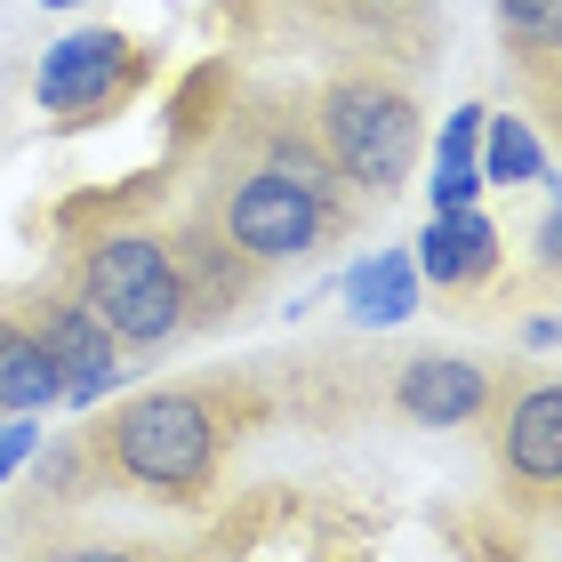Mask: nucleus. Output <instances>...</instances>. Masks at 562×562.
Here are the masks:
<instances>
[{"mask_svg": "<svg viewBox=\"0 0 562 562\" xmlns=\"http://www.w3.org/2000/svg\"><path fill=\"white\" fill-rule=\"evenodd\" d=\"M482 418H491V458H498L506 491L530 515H547L562 491V386L530 362H506V370H491Z\"/></svg>", "mask_w": 562, "mask_h": 562, "instance_id": "nucleus-5", "label": "nucleus"}, {"mask_svg": "<svg viewBox=\"0 0 562 562\" xmlns=\"http://www.w3.org/2000/svg\"><path fill=\"white\" fill-rule=\"evenodd\" d=\"M273 418V394L249 378H186L113 402L97 426H81L89 491H130L153 506H201L217 491V467L241 434Z\"/></svg>", "mask_w": 562, "mask_h": 562, "instance_id": "nucleus-1", "label": "nucleus"}, {"mask_svg": "<svg viewBox=\"0 0 562 562\" xmlns=\"http://www.w3.org/2000/svg\"><path fill=\"white\" fill-rule=\"evenodd\" d=\"M41 9H81V0H41Z\"/></svg>", "mask_w": 562, "mask_h": 562, "instance_id": "nucleus-21", "label": "nucleus"}, {"mask_svg": "<svg viewBox=\"0 0 562 562\" xmlns=\"http://www.w3.org/2000/svg\"><path fill=\"white\" fill-rule=\"evenodd\" d=\"M33 442H41V434H33V411H9V426H0V482L33 458Z\"/></svg>", "mask_w": 562, "mask_h": 562, "instance_id": "nucleus-19", "label": "nucleus"}, {"mask_svg": "<svg viewBox=\"0 0 562 562\" xmlns=\"http://www.w3.org/2000/svg\"><path fill=\"white\" fill-rule=\"evenodd\" d=\"M9 305L24 314V329L41 338V353L57 362L65 402H97V394H113V378L130 370V362H121L113 329L97 322L81 297H72V281H33V290H16Z\"/></svg>", "mask_w": 562, "mask_h": 562, "instance_id": "nucleus-6", "label": "nucleus"}, {"mask_svg": "<svg viewBox=\"0 0 562 562\" xmlns=\"http://www.w3.org/2000/svg\"><path fill=\"white\" fill-rule=\"evenodd\" d=\"M65 281H72V297L113 329L121 353H161V346L186 338V290H177V266H169L161 234H145V225L89 234Z\"/></svg>", "mask_w": 562, "mask_h": 562, "instance_id": "nucleus-4", "label": "nucleus"}, {"mask_svg": "<svg viewBox=\"0 0 562 562\" xmlns=\"http://www.w3.org/2000/svg\"><path fill=\"white\" fill-rule=\"evenodd\" d=\"M474 137H482V105H458L442 130V169H474Z\"/></svg>", "mask_w": 562, "mask_h": 562, "instance_id": "nucleus-18", "label": "nucleus"}, {"mask_svg": "<svg viewBox=\"0 0 562 562\" xmlns=\"http://www.w3.org/2000/svg\"><path fill=\"white\" fill-rule=\"evenodd\" d=\"M314 24H329V33H353V48H378V57L402 65H426L434 57V0H297Z\"/></svg>", "mask_w": 562, "mask_h": 562, "instance_id": "nucleus-11", "label": "nucleus"}, {"mask_svg": "<svg viewBox=\"0 0 562 562\" xmlns=\"http://www.w3.org/2000/svg\"><path fill=\"white\" fill-rule=\"evenodd\" d=\"M482 402H491V362L474 353H442V346H418L402 353L394 378H386V411L411 418V426H474Z\"/></svg>", "mask_w": 562, "mask_h": 562, "instance_id": "nucleus-9", "label": "nucleus"}, {"mask_svg": "<svg viewBox=\"0 0 562 562\" xmlns=\"http://www.w3.org/2000/svg\"><path fill=\"white\" fill-rule=\"evenodd\" d=\"M145 81V57H137V41L130 33H113V24H89V33H72V41H57L41 57V81H33V97L57 121H89V113H105V105H121Z\"/></svg>", "mask_w": 562, "mask_h": 562, "instance_id": "nucleus-7", "label": "nucleus"}, {"mask_svg": "<svg viewBox=\"0 0 562 562\" xmlns=\"http://www.w3.org/2000/svg\"><path fill=\"white\" fill-rule=\"evenodd\" d=\"M89 491V458H81V434H72L65 450L41 458V498H81Z\"/></svg>", "mask_w": 562, "mask_h": 562, "instance_id": "nucleus-17", "label": "nucleus"}, {"mask_svg": "<svg viewBox=\"0 0 562 562\" xmlns=\"http://www.w3.org/2000/svg\"><path fill=\"white\" fill-rule=\"evenodd\" d=\"M161 249H169V266H177V290H186V329H217V322H234L249 297L266 290V266H249L234 241L217 234L210 217H177L161 225Z\"/></svg>", "mask_w": 562, "mask_h": 562, "instance_id": "nucleus-8", "label": "nucleus"}, {"mask_svg": "<svg viewBox=\"0 0 562 562\" xmlns=\"http://www.w3.org/2000/svg\"><path fill=\"white\" fill-rule=\"evenodd\" d=\"M506 65L530 81V105L554 113V57H562V0H491Z\"/></svg>", "mask_w": 562, "mask_h": 562, "instance_id": "nucleus-12", "label": "nucleus"}, {"mask_svg": "<svg viewBox=\"0 0 562 562\" xmlns=\"http://www.w3.org/2000/svg\"><path fill=\"white\" fill-rule=\"evenodd\" d=\"M346 314L362 329H394L418 314V266L411 249H378V258H362L346 273Z\"/></svg>", "mask_w": 562, "mask_h": 562, "instance_id": "nucleus-14", "label": "nucleus"}, {"mask_svg": "<svg viewBox=\"0 0 562 562\" xmlns=\"http://www.w3.org/2000/svg\"><path fill=\"white\" fill-rule=\"evenodd\" d=\"M201 217L217 225L225 241L241 249L249 266H297V258H322L338 234H353L362 201L353 193H322V186H297L266 161H241V153H210V177H201Z\"/></svg>", "mask_w": 562, "mask_h": 562, "instance_id": "nucleus-2", "label": "nucleus"}, {"mask_svg": "<svg viewBox=\"0 0 562 562\" xmlns=\"http://www.w3.org/2000/svg\"><path fill=\"white\" fill-rule=\"evenodd\" d=\"M305 113H314V137L353 201H394L411 186L426 121H418V97L394 65H338L305 97Z\"/></svg>", "mask_w": 562, "mask_h": 562, "instance_id": "nucleus-3", "label": "nucleus"}, {"mask_svg": "<svg viewBox=\"0 0 562 562\" xmlns=\"http://www.w3.org/2000/svg\"><path fill=\"white\" fill-rule=\"evenodd\" d=\"M474 169H482V186H539V177H547V145H539V130H530L522 113H506V121L482 113Z\"/></svg>", "mask_w": 562, "mask_h": 562, "instance_id": "nucleus-15", "label": "nucleus"}, {"mask_svg": "<svg viewBox=\"0 0 562 562\" xmlns=\"http://www.w3.org/2000/svg\"><path fill=\"white\" fill-rule=\"evenodd\" d=\"M33 562H169V554L145 539H65V547H41Z\"/></svg>", "mask_w": 562, "mask_h": 562, "instance_id": "nucleus-16", "label": "nucleus"}, {"mask_svg": "<svg viewBox=\"0 0 562 562\" xmlns=\"http://www.w3.org/2000/svg\"><path fill=\"white\" fill-rule=\"evenodd\" d=\"M482 169H434V210H474Z\"/></svg>", "mask_w": 562, "mask_h": 562, "instance_id": "nucleus-20", "label": "nucleus"}, {"mask_svg": "<svg viewBox=\"0 0 562 562\" xmlns=\"http://www.w3.org/2000/svg\"><path fill=\"white\" fill-rule=\"evenodd\" d=\"M411 266H418V281H434V290H482V281H498L506 241H498V225L482 210H434L418 249H411Z\"/></svg>", "mask_w": 562, "mask_h": 562, "instance_id": "nucleus-10", "label": "nucleus"}, {"mask_svg": "<svg viewBox=\"0 0 562 562\" xmlns=\"http://www.w3.org/2000/svg\"><path fill=\"white\" fill-rule=\"evenodd\" d=\"M48 402H65V378L41 353V338L24 329L16 305H0V418L9 411H48Z\"/></svg>", "mask_w": 562, "mask_h": 562, "instance_id": "nucleus-13", "label": "nucleus"}]
</instances>
